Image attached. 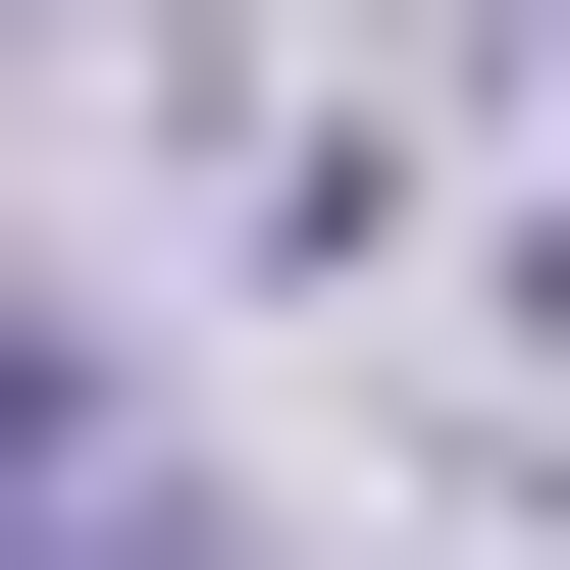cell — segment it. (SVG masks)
<instances>
[{"instance_id": "cell-1", "label": "cell", "mask_w": 570, "mask_h": 570, "mask_svg": "<svg viewBox=\"0 0 570 570\" xmlns=\"http://www.w3.org/2000/svg\"><path fill=\"white\" fill-rule=\"evenodd\" d=\"M52 570H156V519H52Z\"/></svg>"}]
</instances>
